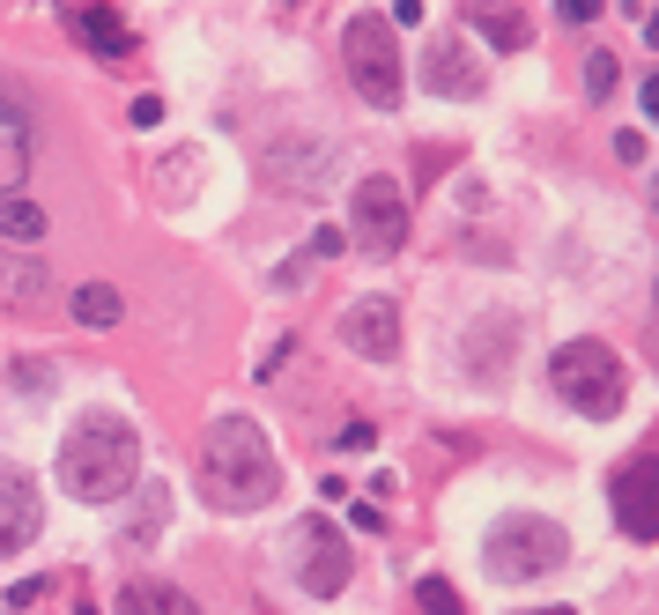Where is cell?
Wrapping results in <instances>:
<instances>
[{"mask_svg": "<svg viewBox=\"0 0 659 615\" xmlns=\"http://www.w3.org/2000/svg\"><path fill=\"white\" fill-rule=\"evenodd\" d=\"M142 475V430L126 416H82L60 438V490L74 504H119Z\"/></svg>", "mask_w": 659, "mask_h": 615, "instance_id": "obj_1", "label": "cell"}, {"mask_svg": "<svg viewBox=\"0 0 659 615\" xmlns=\"http://www.w3.org/2000/svg\"><path fill=\"white\" fill-rule=\"evenodd\" d=\"M200 490L216 512H260L274 497V452L268 430L252 416H222L208 423V445H200Z\"/></svg>", "mask_w": 659, "mask_h": 615, "instance_id": "obj_2", "label": "cell"}, {"mask_svg": "<svg viewBox=\"0 0 659 615\" xmlns=\"http://www.w3.org/2000/svg\"><path fill=\"white\" fill-rule=\"evenodd\" d=\"M548 378H556V394L578 408V416L608 423L623 416V394H630V378H623V364H615L608 342H563L556 364H548Z\"/></svg>", "mask_w": 659, "mask_h": 615, "instance_id": "obj_3", "label": "cell"}, {"mask_svg": "<svg viewBox=\"0 0 659 615\" xmlns=\"http://www.w3.org/2000/svg\"><path fill=\"white\" fill-rule=\"evenodd\" d=\"M571 556L556 519H534V512H512L489 527V571L504 578V586H526V578H548V571Z\"/></svg>", "mask_w": 659, "mask_h": 615, "instance_id": "obj_4", "label": "cell"}, {"mask_svg": "<svg viewBox=\"0 0 659 615\" xmlns=\"http://www.w3.org/2000/svg\"><path fill=\"white\" fill-rule=\"evenodd\" d=\"M342 60H348V82L364 104H400V45H393V23L386 15H348L342 30Z\"/></svg>", "mask_w": 659, "mask_h": 615, "instance_id": "obj_5", "label": "cell"}, {"mask_svg": "<svg viewBox=\"0 0 659 615\" xmlns=\"http://www.w3.org/2000/svg\"><path fill=\"white\" fill-rule=\"evenodd\" d=\"M348 238L378 260L408 246V186L400 178H364L356 200H348Z\"/></svg>", "mask_w": 659, "mask_h": 615, "instance_id": "obj_6", "label": "cell"}, {"mask_svg": "<svg viewBox=\"0 0 659 615\" xmlns=\"http://www.w3.org/2000/svg\"><path fill=\"white\" fill-rule=\"evenodd\" d=\"M615 527L630 542H659V460L637 452L630 468H615Z\"/></svg>", "mask_w": 659, "mask_h": 615, "instance_id": "obj_7", "label": "cell"}, {"mask_svg": "<svg viewBox=\"0 0 659 615\" xmlns=\"http://www.w3.org/2000/svg\"><path fill=\"white\" fill-rule=\"evenodd\" d=\"M38 527H45V504H38V482H30L15 460H0V556H15V549L38 542Z\"/></svg>", "mask_w": 659, "mask_h": 615, "instance_id": "obj_8", "label": "cell"}, {"mask_svg": "<svg viewBox=\"0 0 659 615\" xmlns=\"http://www.w3.org/2000/svg\"><path fill=\"white\" fill-rule=\"evenodd\" d=\"M342 342L356 348V356H370V364L400 356V312H393V296H356L348 320H342Z\"/></svg>", "mask_w": 659, "mask_h": 615, "instance_id": "obj_9", "label": "cell"}, {"mask_svg": "<svg viewBox=\"0 0 659 615\" xmlns=\"http://www.w3.org/2000/svg\"><path fill=\"white\" fill-rule=\"evenodd\" d=\"M422 74H430V90H438V97H482V60H474L460 38H430Z\"/></svg>", "mask_w": 659, "mask_h": 615, "instance_id": "obj_10", "label": "cell"}, {"mask_svg": "<svg viewBox=\"0 0 659 615\" xmlns=\"http://www.w3.org/2000/svg\"><path fill=\"white\" fill-rule=\"evenodd\" d=\"M45 296H52L45 260H30L23 246H0V304H8V312H38Z\"/></svg>", "mask_w": 659, "mask_h": 615, "instance_id": "obj_11", "label": "cell"}, {"mask_svg": "<svg viewBox=\"0 0 659 615\" xmlns=\"http://www.w3.org/2000/svg\"><path fill=\"white\" fill-rule=\"evenodd\" d=\"M304 542H312V564H304V593H342L348 586V549L334 527H304Z\"/></svg>", "mask_w": 659, "mask_h": 615, "instance_id": "obj_12", "label": "cell"}, {"mask_svg": "<svg viewBox=\"0 0 659 615\" xmlns=\"http://www.w3.org/2000/svg\"><path fill=\"white\" fill-rule=\"evenodd\" d=\"M119 615H200L193 593L164 586V578H126L119 586Z\"/></svg>", "mask_w": 659, "mask_h": 615, "instance_id": "obj_13", "label": "cell"}, {"mask_svg": "<svg viewBox=\"0 0 659 615\" xmlns=\"http://www.w3.org/2000/svg\"><path fill=\"white\" fill-rule=\"evenodd\" d=\"M0 246H23V252H38L45 246V208L15 186V194H0Z\"/></svg>", "mask_w": 659, "mask_h": 615, "instance_id": "obj_14", "label": "cell"}, {"mask_svg": "<svg viewBox=\"0 0 659 615\" xmlns=\"http://www.w3.org/2000/svg\"><path fill=\"white\" fill-rule=\"evenodd\" d=\"M67 312H74V326H90V334H112V326L126 320V296L112 290V282H82V290L67 296Z\"/></svg>", "mask_w": 659, "mask_h": 615, "instance_id": "obj_15", "label": "cell"}, {"mask_svg": "<svg viewBox=\"0 0 659 615\" xmlns=\"http://www.w3.org/2000/svg\"><path fill=\"white\" fill-rule=\"evenodd\" d=\"M74 38L90 52H104V60H126V52H134V30H126L112 8H82V15H74Z\"/></svg>", "mask_w": 659, "mask_h": 615, "instance_id": "obj_16", "label": "cell"}, {"mask_svg": "<svg viewBox=\"0 0 659 615\" xmlns=\"http://www.w3.org/2000/svg\"><path fill=\"white\" fill-rule=\"evenodd\" d=\"M512 342H519V334H512L504 320H482V326H474V348H467V364H474V378H489V364H496V356L512 364Z\"/></svg>", "mask_w": 659, "mask_h": 615, "instance_id": "obj_17", "label": "cell"}, {"mask_svg": "<svg viewBox=\"0 0 659 615\" xmlns=\"http://www.w3.org/2000/svg\"><path fill=\"white\" fill-rule=\"evenodd\" d=\"M482 38H489V45H504V52H526L534 23H526V15H519L512 0H504V8H482Z\"/></svg>", "mask_w": 659, "mask_h": 615, "instance_id": "obj_18", "label": "cell"}, {"mask_svg": "<svg viewBox=\"0 0 659 615\" xmlns=\"http://www.w3.org/2000/svg\"><path fill=\"white\" fill-rule=\"evenodd\" d=\"M164 512H171V504H164V490L148 482V504H142V512H134V519H126V542H148V534L164 527Z\"/></svg>", "mask_w": 659, "mask_h": 615, "instance_id": "obj_19", "label": "cell"}, {"mask_svg": "<svg viewBox=\"0 0 659 615\" xmlns=\"http://www.w3.org/2000/svg\"><path fill=\"white\" fill-rule=\"evenodd\" d=\"M615 74H623V67H615V52H593V60H586V97H615Z\"/></svg>", "mask_w": 659, "mask_h": 615, "instance_id": "obj_20", "label": "cell"}, {"mask_svg": "<svg viewBox=\"0 0 659 615\" xmlns=\"http://www.w3.org/2000/svg\"><path fill=\"white\" fill-rule=\"evenodd\" d=\"M416 601H422V615H460V593L444 586V578H422Z\"/></svg>", "mask_w": 659, "mask_h": 615, "instance_id": "obj_21", "label": "cell"}, {"mask_svg": "<svg viewBox=\"0 0 659 615\" xmlns=\"http://www.w3.org/2000/svg\"><path fill=\"white\" fill-rule=\"evenodd\" d=\"M342 246H348V230H334V222H318V230H312V246H304V260H334Z\"/></svg>", "mask_w": 659, "mask_h": 615, "instance_id": "obj_22", "label": "cell"}, {"mask_svg": "<svg viewBox=\"0 0 659 615\" xmlns=\"http://www.w3.org/2000/svg\"><path fill=\"white\" fill-rule=\"evenodd\" d=\"M15 386H23V394H45V386H52V371H45V364H30V356H23V364H15Z\"/></svg>", "mask_w": 659, "mask_h": 615, "instance_id": "obj_23", "label": "cell"}, {"mask_svg": "<svg viewBox=\"0 0 659 615\" xmlns=\"http://www.w3.org/2000/svg\"><path fill=\"white\" fill-rule=\"evenodd\" d=\"M615 156H623V164H645V134L623 126V134H615Z\"/></svg>", "mask_w": 659, "mask_h": 615, "instance_id": "obj_24", "label": "cell"}, {"mask_svg": "<svg viewBox=\"0 0 659 615\" xmlns=\"http://www.w3.org/2000/svg\"><path fill=\"white\" fill-rule=\"evenodd\" d=\"M348 527H356V534H386V512H378V504H356Z\"/></svg>", "mask_w": 659, "mask_h": 615, "instance_id": "obj_25", "label": "cell"}, {"mask_svg": "<svg viewBox=\"0 0 659 615\" xmlns=\"http://www.w3.org/2000/svg\"><path fill=\"white\" fill-rule=\"evenodd\" d=\"M134 126H142V134H148V126H164V97H134Z\"/></svg>", "mask_w": 659, "mask_h": 615, "instance_id": "obj_26", "label": "cell"}, {"mask_svg": "<svg viewBox=\"0 0 659 615\" xmlns=\"http://www.w3.org/2000/svg\"><path fill=\"white\" fill-rule=\"evenodd\" d=\"M370 438H378V430H370V423H348V430H342V438H334V445H342V452H364Z\"/></svg>", "mask_w": 659, "mask_h": 615, "instance_id": "obj_27", "label": "cell"}, {"mask_svg": "<svg viewBox=\"0 0 659 615\" xmlns=\"http://www.w3.org/2000/svg\"><path fill=\"white\" fill-rule=\"evenodd\" d=\"M563 15H571V23H593V15H600V0H563Z\"/></svg>", "mask_w": 659, "mask_h": 615, "instance_id": "obj_28", "label": "cell"}, {"mask_svg": "<svg viewBox=\"0 0 659 615\" xmlns=\"http://www.w3.org/2000/svg\"><path fill=\"white\" fill-rule=\"evenodd\" d=\"M645 112L659 119V74H645Z\"/></svg>", "mask_w": 659, "mask_h": 615, "instance_id": "obj_29", "label": "cell"}, {"mask_svg": "<svg viewBox=\"0 0 659 615\" xmlns=\"http://www.w3.org/2000/svg\"><path fill=\"white\" fill-rule=\"evenodd\" d=\"M519 615H571V608H519Z\"/></svg>", "mask_w": 659, "mask_h": 615, "instance_id": "obj_30", "label": "cell"}, {"mask_svg": "<svg viewBox=\"0 0 659 615\" xmlns=\"http://www.w3.org/2000/svg\"><path fill=\"white\" fill-rule=\"evenodd\" d=\"M645 38H652V45H659V15H652V23H645Z\"/></svg>", "mask_w": 659, "mask_h": 615, "instance_id": "obj_31", "label": "cell"}, {"mask_svg": "<svg viewBox=\"0 0 659 615\" xmlns=\"http://www.w3.org/2000/svg\"><path fill=\"white\" fill-rule=\"evenodd\" d=\"M652 200H659V178H652Z\"/></svg>", "mask_w": 659, "mask_h": 615, "instance_id": "obj_32", "label": "cell"}]
</instances>
